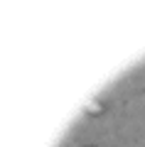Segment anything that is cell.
Returning a JSON list of instances; mask_svg holds the SVG:
<instances>
[{"instance_id": "cell-1", "label": "cell", "mask_w": 145, "mask_h": 147, "mask_svg": "<svg viewBox=\"0 0 145 147\" xmlns=\"http://www.w3.org/2000/svg\"><path fill=\"white\" fill-rule=\"evenodd\" d=\"M88 113H101V110H103V105H101V103H88Z\"/></svg>"}]
</instances>
